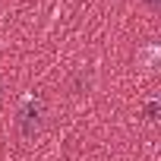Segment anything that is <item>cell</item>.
I'll return each mask as SVG.
<instances>
[{
  "label": "cell",
  "mask_w": 161,
  "mask_h": 161,
  "mask_svg": "<svg viewBox=\"0 0 161 161\" xmlns=\"http://www.w3.org/2000/svg\"><path fill=\"white\" fill-rule=\"evenodd\" d=\"M145 3H148V7H158V3H161V0H145Z\"/></svg>",
  "instance_id": "3957f363"
},
{
  "label": "cell",
  "mask_w": 161,
  "mask_h": 161,
  "mask_svg": "<svg viewBox=\"0 0 161 161\" xmlns=\"http://www.w3.org/2000/svg\"><path fill=\"white\" fill-rule=\"evenodd\" d=\"M155 114H158V101H152V104L145 108V117H148V120H155Z\"/></svg>",
  "instance_id": "7a4b0ae2"
},
{
  "label": "cell",
  "mask_w": 161,
  "mask_h": 161,
  "mask_svg": "<svg viewBox=\"0 0 161 161\" xmlns=\"http://www.w3.org/2000/svg\"><path fill=\"white\" fill-rule=\"evenodd\" d=\"M41 101L38 98H22V104H19V114H16V126H19V133L22 136H35L38 133V126H41Z\"/></svg>",
  "instance_id": "6da1fadb"
}]
</instances>
